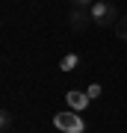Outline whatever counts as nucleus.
<instances>
[{"instance_id":"obj_5","label":"nucleus","mask_w":127,"mask_h":133,"mask_svg":"<svg viewBox=\"0 0 127 133\" xmlns=\"http://www.w3.org/2000/svg\"><path fill=\"white\" fill-rule=\"evenodd\" d=\"M77 65H80V56H77V53H65V56L59 59V68H62V71H74Z\"/></svg>"},{"instance_id":"obj_2","label":"nucleus","mask_w":127,"mask_h":133,"mask_svg":"<svg viewBox=\"0 0 127 133\" xmlns=\"http://www.w3.org/2000/svg\"><path fill=\"white\" fill-rule=\"evenodd\" d=\"M53 124L62 130V133H86V121H83V115L80 112H56L53 115Z\"/></svg>"},{"instance_id":"obj_8","label":"nucleus","mask_w":127,"mask_h":133,"mask_svg":"<svg viewBox=\"0 0 127 133\" xmlns=\"http://www.w3.org/2000/svg\"><path fill=\"white\" fill-rule=\"evenodd\" d=\"M101 92H104V89H101V83H92V86H89V92H86V95H89V98L95 101V98H101Z\"/></svg>"},{"instance_id":"obj_3","label":"nucleus","mask_w":127,"mask_h":133,"mask_svg":"<svg viewBox=\"0 0 127 133\" xmlns=\"http://www.w3.org/2000/svg\"><path fill=\"white\" fill-rule=\"evenodd\" d=\"M65 101H68V107L74 109V112H83L86 107H89V95H86V92H77V89H71V92H65Z\"/></svg>"},{"instance_id":"obj_1","label":"nucleus","mask_w":127,"mask_h":133,"mask_svg":"<svg viewBox=\"0 0 127 133\" xmlns=\"http://www.w3.org/2000/svg\"><path fill=\"white\" fill-rule=\"evenodd\" d=\"M92 15V24H98V27H112L118 24V9H115V3H109V0H95V6L89 9Z\"/></svg>"},{"instance_id":"obj_7","label":"nucleus","mask_w":127,"mask_h":133,"mask_svg":"<svg viewBox=\"0 0 127 133\" xmlns=\"http://www.w3.org/2000/svg\"><path fill=\"white\" fill-rule=\"evenodd\" d=\"M92 6H95V0H71V9H86L89 12Z\"/></svg>"},{"instance_id":"obj_4","label":"nucleus","mask_w":127,"mask_h":133,"mask_svg":"<svg viewBox=\"0 0 127 133\" xmlns=\"http://www.w3.org/2000/svg\"><path fill=\"white\" fill-rule=\"evenodd\" d=\"M68 21H71V30H86L89 27V21H92V15L86 12V9H71V15H68Z\"/></svg>"},{"instance_id":"obj_9","label":"nucleus","mask_w":127,"mask_h":133,"mask_svg":"<svg viewBox=\"0 0 127 133\" xmlns=\"http://www.w3.org/2000/svg\"><path fill=\"white\" fill-rule=\"evenodd\" d=\"M115 30H118V36L127 42V18H121V21H118V24H115Z\"/></svg>"},{"instance_id":"obj_6","label":"nucleus","mask_w":127,"mask_h":133,"mask_svg":"<svg viewBox=\"0 0 127 133\" xmlns=\"http://www.w3.org/2000/svg\"><path fill=\"white\" fill-rule=\"evenodd\" d=\"M0 127H3V130H12V112H9V109L0 112Z\"/></svg>"}]
</instances>
